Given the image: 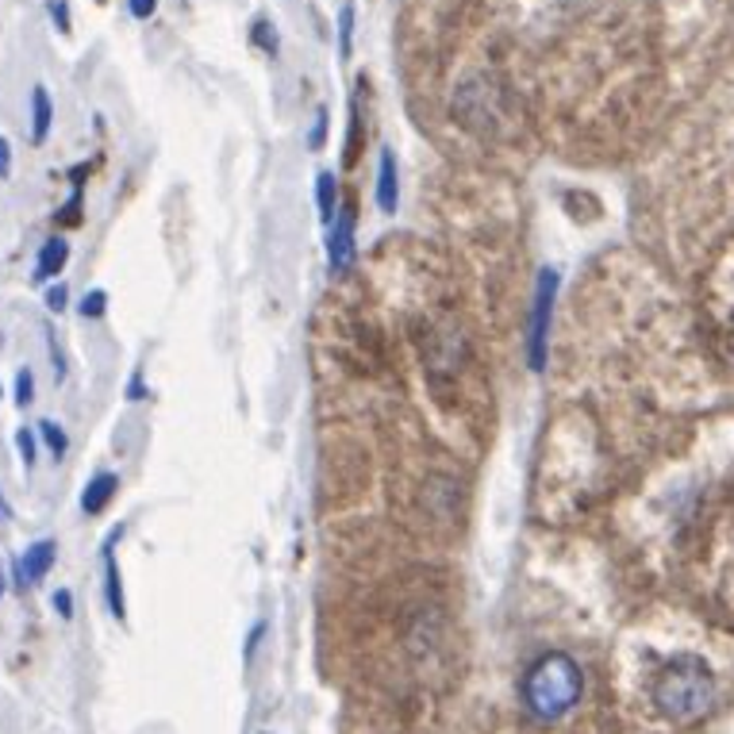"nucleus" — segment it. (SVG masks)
<instances>
[{
  "label": "nucleus",
  "instance_id": "a878e982",
  "mask_svg": "<svg viewBox=\"0 0 734 734\" xmlns=\"http://www.w3.org/2000/svg\"><path fill=\"white\" fill-rule=\"evenodd\" d=\"M127 392H131V400L151 397V392H146V388H143V377H139V373H136V381H131V388H127Z\"/></svg>",
  "mask_w": 734,
  "mask_h": 734
},
{
  "label": "nucleus",
  "instance_id": "aec40b11",
  "mask_svg": "<svg viewBox=\"0 0 734 734\" xmlns=\"http://www.w3.org/2000/svg\"><path fill=\"white\" fill-rule=\"evenodd\" d=\"M266 631H270V623H254V631L246 634V654H243V661H246V666H250V661H254V654H258V646H262Z\"/></svg>",
  "mask_w": 734,
  "mask_h": 734
},
{
  "label": "nucleus",
  "instance_id": "4468645a",
  "mask_svg": "<svg viewBox=\"0 0 734 734\" xmlns=\"http://www.w3.org/2000/svg\"><path fill=\"white\" fill-rule=\"evenodd\" d=\"M16 450H20V462H24L27 469H35V462H39V430L20 427L16 430Z\"/></svg>",
  "mask_w": 734,
  "mask_h": 734
},
{
  "label": "nucleus",
  "instance_id": "a211bd4d",
  "mask_svg": "<svg viewBox=\"0 0 734 734\" xmlns=\"http://www.w3.org/2000/svg\"><path fill=\"white\" fill-rule=\"evenodd\" d=\"M250 39L258 42V47H262L266 54H270V59H278V31H273V24L270 20H254V27H250Z\"/></svg>",
  "mask_w": 734,
  "mask_h": 734
},
{
  "label": "nucleus",
  "instance_id": "423d86ee",
  "mask_svg": "<svg viewBox=\"0 0 734 734\" xmlns=\"http://www.w3.org/2000/svg\"><path fill=\"white\" fill-rule=\"evenodd\" d=\"M373 201L385 216H397L400 208V169H397V151L392 146H381L377 154V189H373Z\"/></svg>",
  "mask_w": 734,
  "mask_h": 734
},
{
  "label": "nucleus",
  "instance_id": "7ed1b4c3",
  "mask_svg": "<svg viewBox=\"0 0 734 734\" xmlns=\"http://www.w3.org/2000/svg\"><path fill=\"white\" fill-rule=\"evenodd\" d=\"M557 285H562V273H557V270H539V278H535L531 323H527V365H531V373L546 370L550 327H554V305H557Z\"/></svg>",
  "mask_w": 734,
  "mask_h": 734
},
{
  "label": "nucleus",
  "instance_id": "2eb2a0df",
  "mask_svg": "<svg viewBox=\"0 0 734 734\" xmlns=\"http://www.w3.org/2000/svg\"><path fill=\"white\" fill-rule=\"evenodd\" d=\"M358 146H362V104H350V136H347V166H355L358 162Z\"/></svg>",
  "mask_w": 734,
  "mask_h": 734
},
{
  "label": "nucleus",
  "instance_id": "b1692460",
  "mask_svg": "<svg viewBox=\"0 0 734 734\" xmlns=\"http://www.w3.org/2000/svg\"><path fill=\"white\" fill-rule=\"evenodd\" d=\"M12 178V146L9 139L0 136V181H9Z\"/></svg>",
  "mask_w": 734,
  "mask_h": 734
},
{
  "label": "nucleus",
  "instance_id": "6e6552de",
  "mask_svg": "<svg viewBox=\"0 0 734 734\" xmlns=\"http://www.w3.org/2000/svg\"><path fill=\"white\" fill-rule=\"evenodd\" d=\"M119 492V477L116 473H96L93 481L85 485V492H81V512L85 515H101L104 507L112 504V497Z\"/></svg>",
  "mask_w": 734,
  "mask_h": 734
},
{
  "label": "nucleus",
  "instance_id": "5701e85b",
  "mask_svg": "<svg viewBox=\"0 0 734 734\" xmlns=\"http://www.w3.org/2000/svg\"><path fill=\"white\" fill-rule=\"evenodd\" d=\"M127 12L136 20H151L158 12V0H127Z\"/></svg>",
  "mask_w": 734,
  "mask_h": 734
},
{
  "label": "nucleus",
  "instance_id": "412c9836",
  "mask_svg": "<svg viewBox=\"0 0 734 734\" xmlns=\"http://www.w3.org/2000/svg\"><path fill=\"white\" fill-rule=\"evenodd\" d=\"M47 308H51V312H66L69 308V288L62 285H54V288H47Z\"/></svg>",
  "mask_w": 734,
  "mask_h": 734
},
{
  "label": "nucleus",
  "instance_id": "0eeeda50",
  "mask_svg": "<svg viewBox=\"0 0 734 734\" xmlns=\"http://www.w3.org/2000/svg\"><path fill=\"white\" fill-rule=\"evenodd\" d=\"M66 262H69V243L62 235H51L47 243L39 246V254H35V273L31 278L39 281H54L59 278L62 270H66Z\"/></svg>",
  "mask_w": 734,
  "mask_h": 734
},
{
  "label": "nucleus",
  "instance_id": "c85d7f7f",
  "mask_svg": "<svg viewBox=\"0 0 734 734\" xmlns=\"http://www.w3.org/2000/svg\"><path fill=\"white\" fill-rule=\"evenodd\" d=\"M0 397H4V388H0Z\"/></svg>",
  "mask_w": 734,
  "mask_h": 734
},
{
  "label": "nucleus",
  "instance_id": "f8f14e48",
  "mask_svg": "<svg viewBox=\"0 0 734 734\" xmlns=\"http://www.w3.org/2000/svg\"><path fill=\"white\" fill-rule=\"evenodd\" d=\"M35 430H39L42 447L51 450V458H54V462H62V458H66V450H69V439H66V430H62V423H54V420H39V423H35Z\"/></svg>",
  "mask_w": 734,
  "mask_h": 734
},
{
  "label": "nucleus",
  "instance_id": "39448f33",
  "mask_svg": "<svg viewBox=\"0 0 734 734\" xmlns=\"http://www.w3.org/2000/svg\"><path fill=\"white\" fill-rule=\"evenodd\" d=\"M54 562H59V542H54V539L31 542V546L20 554L16 584H20V589H27V584H42V581H47V574L54 569Z\"/></svg>",
  "mask_w": 734,
  "mask_h": 734
},
{
  "label": "nucleus",
  "instance_id": "4be33fe9",
  "mask_svg": "<svg viewBox=\"0 0 734 734\" xmlns=\"http://www.w3.org/2000/svg\"><path fill=\"white\" fill-rule=\"evenodd\" d=\"M51 604H54V611H59L62 619H74V592H69V589H59V592H54Z\"/></svg>",
  "mask_w": 734,
  "mask_h": 734
},
{
  "label": "nucleus",
  "instance_id": "20e7f679",
  "mask_svg": "<svg viewBox=\"0 0 734 734\" xmlns=\"http://www.w3.org/2000/svg\"><path fill=\"white\" fill-rule=\"evenodd\" d=\"M355 258H358V211L355 204H343L335 223L327 228V270L350 273Z\"/></svg>",
  "mask_w": 734,
  "mask_h": 734
},
{
  "label": "nucleus",
  "instance_id": "f257e3e1",
  "mask_svg": "<svg viewBox=\"0 0 734 734\" xmlns=\"http://www.w3.org/2000/svg\"><path fill=\"white\" fill-rule=\"evenodd\" d=\"M584 696V669L574 654L550 651L535 658L519 684V700L535 723H557L581 704Z\"/></svg>",
  "mask_w": 734,
  "mask_h": 734
},
{
  "label": "nucleus",
  "instance_id": "cd10ccee",
  "mask_svg": "<svg viewBox=\"0 0 734 734\" xmlns=\"http://www.w3.org/2000/svg\"><path fill=\"white\" fill-rule=\"evenodd\" d=\"M0 512H4V515H9V504H4V492H0Z\"/></svg>",
  "mask_w": 734,
  "mask_h": 734
},
{
  "label": "nucleus",
  "instance_id": "f3484780",
  "mask_svg": "<svg viewBox=\"0 0 734 734\" xmlns=\"http://www.w3.org/2000/svg\"><path fill=\"white\" fill-rule=\"evenodd\" d=\"M327 127H331V112L327 104H320L312 119V131H308V151H323V146H327Z\"/></svg>",
  "mask_w": 734,
  "mask_h": 734
},
{
  "label": "nucleus",
  "instance_id": "393cba45",
  "mask_svg": "<svg viewBox=\"0 0 734 734\" xmlns=\"http://www.w3.org/2000/svg\"><path fill=\"white\" fill-rule=\"evenodd\" d=\"M51 16H54V24H59V31H69V9H66V0H51Z\"/></svg>",
  "mask_w": 734,
  "mask_h": 734
},
{
  "label": "nucleus",
  "instance_id": "9d476101",
  "mask_svg": "<svg viewBox=\"0 0 734 734\" xmlns=\"http://www.w3.org/2000/svg\"><path fill=\"white\" fill-rule=\"evenodd\" d=\"M51 124H54L51 93H47V85H35V89H31V139H35V143H47V136H51Z\"/></svg>",
  "mask_w": 734,
  "mask_h": 734
},
{
  "label": "nucleus",
  "instance_id": "ddd939ff",
  "mask_svg": "<svg viewBox=\"0 0 734 734\" xmlns=\"http://www.w3.org/2000/svg\"><path fill=\"white\" fill-rule=\"evenodd\" d=\"M338 59L350 62V54H355V4H343L338 9Z\"/></svg>",
  "mask_w": 734,
  "mask_h": 734
},
{
  "label": "nucleus",
  "instance_id": "f03ea898",
  "mask_svg": "<svg viewBox=\"0 0 734 734\" xmlns=\"http://www.w3.org/2000/svg\"><path fill=\"white\" fill-rule=\"evenodd\" d=\"M651 700L673 723H693V719H700L716 704V673L696 654H677L654 677Z\"/></svg>",
  "mask_w": 734,
  "mask_h": 734
},
{
  "label": "nucleus",
  "instance_id": "dca6fc26",
  "mask_svg": "<svg viewBox=\"0 0 734 734\" xmlns=\"http://www.w3.org/2000/svg\"><path fill=\"white\" fill-rule=\"evenodd\" d=\"M77 312H81V320H101V316L108 312V293H104V288L85 293L81 305H77Z\"/></svg>",
  "mask_w": 734,
  "mask_h": 734
},
{
  "label": "nucleus",
  "instance_id": "bb28decb",
  "mask_svg": "<svg viewBox=\"0 0 734 734\" xmlns=\"http://www.w3.org/2000/svg\"><path fill=\"white\" fill-rule=\"evenodd\" d=\"M0 596H4V566H0Z\"/></svg>",
  "mask_w": 734,
  "mask_h": 734
},
{
  "label": "nucleus",
  "instance_id": "6ab92c4d",
  "mask_svg": "<svg viewBox=\"0 0 734 734\" xmlns=\"http://www.w3.org/2000/svg\"><path fill=\"white\" fill-rule=\"evenodd\" d=\"M35 400V373L31 370H20L16 373V404L27 408Z\"/></svg>",
  "mask_w": 734,
  "mask_h": 734
},
{
  "label": "nucleus",
  "instance_id": "1a4fd4ad",
  "mask_svg": "<svg viewBox=\"0 0 734 734\" xmlns=\"http://www.w3.org/2000/svg\"><path fill=\"white\" fill-rule=\"evenodd\" d=\"M104 600H108V611L116 619L127 616V600H124V577H119L116 554H112V539L104 542Z\"/></svg>",
  "mask_w": 734,
  "mask_h": 734
},
{
  "label": "nucleus",
  "instance_id": "c756f323",
  "mask_svg": "<svg viewBox=\"0 0 734 734\" xmlns=\"http://www.w3.org/2000/svg\"><path fill=\"white\" fill-rule=\"evenodd\" d=\"M0 515H4V512H0Z\"/></svg>",
  "mask_w": 734,
  "mask_h": 734
},
{
  "label": "nucleus",
  "instance_id": "9b49d317",
  "mask_svg": "<svg viewBox=\"0 0 734 734\" xmlns=\"http://www.w3.org/2000/svg\"><path fill=\"white\" fill-rule=\"evenodd\" d=\"M316 208H320V220L327 223V228L335 223L338 208H343V204H338V181L331 169H320V173H316Z\"/></svg>",
  "mask_w": 734,
  "mask_h": 734
}]
</instances>
